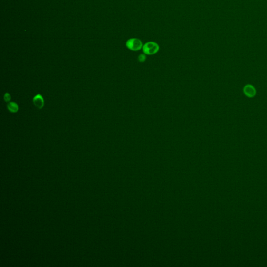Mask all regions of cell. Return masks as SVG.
Returning <instances> with one entry per match:
<instances>
[{"instance_id":"obj_1","label":"cell","mask_w":267,"mask_h":267,"mask_svg":"<svg viewBox=\"0 0 267 267\" xmlns=\"http://www.w3.org/2000/svg\"><path fill=\"white\" fill-rule=\"evenodd\" d=\"M142 52L145 55H154L160 50L159 45L154 41H149L143 45Z\"/></svg>"},{"instance_id":"obj_2","label":"cell","mask_w":267,"mask_h":267,"mask_svg":"<svg viewBox=\"0 0 267 267\" xmlns=\"http://www.w3.org/2000/svg\"><path fill=\"white\" fill-rule=\"evenodd\" d=\"M142 41L138 38H133L127 40L125 46L126 48L132 51H138L142 49L143 46Z\"/></svg>"},{"instance_id":"obj_3","label":"cell","mask_w":267,"mask_h":267,"mask_svg":"<svg viewBox=\"0 0 267 267\" xmlns=\"http://www.w3.org/2000/svg\"><path fill=\"white\" fill-rule=\"evenodd\" d=\"M243 91L244 94L249 98H252L256 94L255 88L252 85H247L244 87Z\"/></svg>"},{"instance_id":"obj_4","label":"cell","mask_w":267,"mask_h":267,"mask_svg":"<svg viewBox=\"0 0 267 267\" xmlns=\"http://www.w3.org/2000/svg\"><path fill=\"white\" fill-rule=\"evenodd\" d=\"M33 103L36 108L41 109L44 106V100L40 94H37L33 98Z\"/></svg>"},{"instance_id":"obj_5","label":"cell","mask_w":267,"mask_h":267,"mask_svg":"<svg viewBox=\"0 0 267 267\" xmlns=\"http://www.w3.org/2000/svg\"><path fill=\"white\" fill-rule=\"evenodd\" d=\"M7 108L9 111L12 113H16L19 110V106L17 103L14 102H11L7 105Z\"/></svg>"},{"instance_id":"obj_6","label":"cell","mask_w":267,"mask_h":267,"mask_svg":"<svg viewBox=\"0 0 267 267\" xmlns=\"http://www.w3.org/2000/svg\"><path fill=\"white\" fill-rule=\"evenodd\" d=\"M146 59H147V57H146L145 54H144V53L141 54L140 55H139L138 58V60L140 62H145Z\"/></svg>"},{"instance_id":"obj_7","label":"cell","mask_w":267,"mask_h":267,"mask_svg":"<svg viewBox=\"0 0 267 267\" xmlns=\"http://www.w3.org/2000/svg\"><path fill=\"white\" fill-rule=\"evenodd\" d=\"M4 99L5 100V102H9L10 101L11 99V96L10 94L9 93H6L4 96Z\"/></svg>"}]
</instances>
